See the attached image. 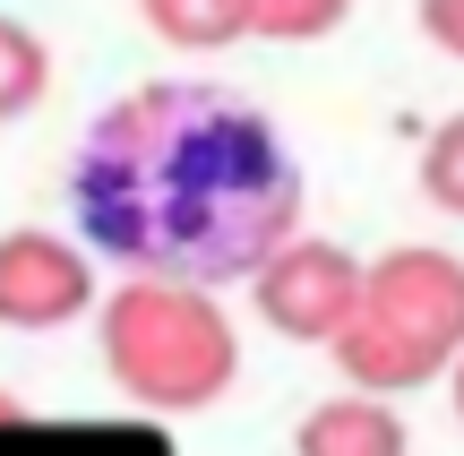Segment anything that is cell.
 Listing matches in <instances>:
<instances>
[{
	"label": "cell",
	"instance_id": "6da1fadb",
	"mask_svg": "<svg viewBox=\"0 0 464 456\" xmlns=\"http://www.w3.org/2000/svg\"><path fill=\"white\" fill-rule=\"evenodd\" d=\"M69 207L130 276L216 293L301 233V164L258 103L207 78H155L86 121Z\"/></svg>",
	"mask_w": 464,
	"mask_h": 456
},
{
	"label": "cell",
	"instance_id": "7a4b0ae2",
	"mask_svg": "<svg viewBox=\"0 0 464 456\" xmlns=\"http://www.w3.org/2000/svg\"><path fill=\"white\" fill-rule=\"evenodd\" d=\"M353 396H413L430 379H448L464 362V258L404 241V250L362 267V302L353 327L327 344Z\"/></svg>",
	"mask_w": 464,
	"mask_h": 456
},
{
	"label": "cell",
	"instance_id": "3957f363",
	"mask_svg": "<svg viewBox=\"0 0 464 456\" xmlns=\"http://www.w3.org/2000/svg\"><path fill=\"white\" fill-rule=\"evenodd\" d=\"M95 344L112 388L147 413H207L241 379V336L198 285H155V276L112 285V302L95 310Z\"/></svg>",
	"mask_w": 464,
	"mask_h": 456
},
{
	"label": "cell",
	"instance_id": "277c9868",
	"mask_svg": "<svg viewBox=\"0 0 464 456\" xmlns=\"http://www.w3.org/2000/svg\"><path fill=\"white\" fill-rule=\"evenodd\" d=\"M249 302L276 336L293 344H335L353 327V302H362V258L344 241H318V233H293L258 276H249Z\"/></svg>",
	"mask_w": 464,
	"mask_h": 456
},
{
	"label": "cell",
	"instance_id": "5b68a950",
	"mask_svg": "<svg viewBox=\"0 0 464 456\" xmlns=\"http://www.w3.org/2000/svg\"><path fill=\"white\" fill-rule=\"evenodd\" d=\"M86 310H95V267H86L78 241L44 233V224L0 233V327L44 336V327L86 319Z\"/></svg>",
	"mask_w": 464,
	"mask_h": 456
},
{
	"label": "cell",
	"instance_id": "8992f818",
	"mask_svg": "<svg viewBox=\"0 0 464 456\" xmlns=\"http://www.w3.org/2000/svg\"><path fill=\"white\" fill-rule=\"evenodd\" d=\"M413 448V431H404V413L387 405V396H327V405L301 413L293 431V456H404Z\"/></svg>",
	"mask_w": 464,
	"mask_h": 456
},
{
	"label": "cell",
	"instance_id": "52a82bcc",
	"mask_svg": "<svg viewBox=\"0 0 464 456\" xmlns=\"http://www.w3.org/2000/svg\"><path fill=\"white\" fill-rule=\"evenodd\" d=\"M138 17L172 52H232L249 34V0H138Z\"/></svg>",
	"mask_w": 464,
	"mask_h": 456
},
{
	"label": "cell",
	"instance_id": "ba28073f",
	"mask_svg": "<svg viewBox=\"0 0 464 456\" xmlns=\"http://www.w3.org/2000/svg\"><path fill=\"white\" fill-rule=\"evenodd\" d=\"M44 95H52V44L17 17H0V121L34 112Z\"/></svg>",
	"mask_w": 464,
	"mask_h": 456
},
{
	"label": "cell",
	"instance_id": "9c48e42d",
	"mask_svg": "<svg viewBox=\"0 0 464 456\" xmlns=\"http://www.w3.org/2000/svg\"><path fill=\"white\" fill-rule=\"evenodd\" d=\"M353 17V0H249V34L266 44H318Z\"/></svg>",
	"mask_w": 464,
	"mask_h": 456
},
{
	"label": "cell",
	"instance_id": "30bf717a",
	"mask_svg": "<svg viewBox=\"0 0 464 456\" xmlns=\"http://www.w3.org/2000/svg\"><path fill=\"white\" fill-rule=\"evenodd\" d=\"M421 199H430L439 216H464V112H448L421 138Z\"/></svg>",
	"mask_w": 464,
	"mask_h": 456
},
{
	"label": "cell",
	"instance_id": "8fae6325",
	"mask_svg": "<svg viewBox=\"0 0 464 456\" xmlns=\"http://www.w3.org/2000/svg\"><path fill=\"white\" fill-rule=\"evenodd\" d=\"M421 9V34H430L448 61H464V0H413Z\"/></svg>",
	"mask_w": 464,
	"mask_h": 456
},
{
	"label": "cell",
	"instance_id": "7c38bea8",
	"mask_svg": "<svg viewBox=\"0 0 464 456\" xmlns=\"http://www.w3.org/2000/svg\"><path fill=\"white\" fill-rule=\"evenodd\" d=\"M9 422H26V405H17V396L0 388V431H9Z\"/></svg>",
	"mask_w": 464,
	"mask_h": 456
},
{
	"label": "cell",
	"instance_id": "4fadbf2b",
	"mask_svg": "<svg viewBox=\"0 0 464 456\" xmlns=\"http://www.w3.org/2000/svg\"><path fill=\"white\" fill-rule=\"evenodd\" d=\"M448 379H456V413H464V362H456V371H448Z\"/></svg>",
	"mask_w": 464,
	"mask_h": 456
}]
</instances>
